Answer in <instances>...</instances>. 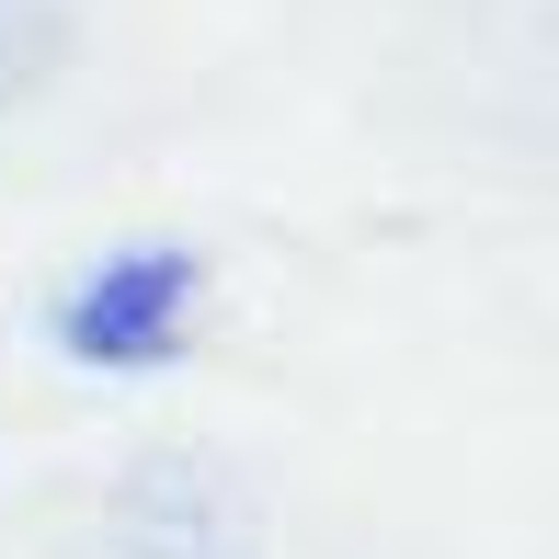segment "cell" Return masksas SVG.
I'll use <instances>...</instances> for the list:
<instances>
[{
  "instance_id": "cell-1",
  "label": "cell",
  "mask_w": 559,
  "mask_h": 559,
  "mask_svg": "<svg viewBox=\"0 0 559 559\" xmlns=\"http://www.w3.org/2000/svg\"><path fill=\"white\" fill-rule=\"evenodd\" d=\"M206 320V251L194 240H115L104 263H81L58 286V354L104 377H148L194 343Z\"/></svg>"
},
{
  "instance_id": "cell-2",
  "label": "cell",
  "mask_w": 559,
  "mask_h": 559,
  "mask_svg": "<svg viewBox=\"0 0 559 559\" xmlns=\"http://www.w3.org/2000/svg\"><path fill=\"white\" fill-rule=\"evenodd\" d=\"M240 491H228L217 468H194V456H171V468H148L138 491H126V559H240Z\"/></svg>"
}]
</instances>
